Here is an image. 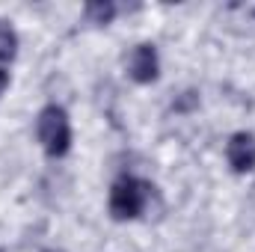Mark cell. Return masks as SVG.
<instances>
[{
    "label": "cell",
    "mask_w": 255,
    "mask_h": 252,
    "mask_svg": "<svg viewBox=\"0 0 255 252\" xmlns=\"http://www.w3.org/2000/svg\"><path fill=\"white\" fill-rule=\"evenodd\" d=\"M15 54H18V36H15L12 27L3 24V27H0V65L12 63Z\"/></svg>",
    "instance_id": "6"
},
{
    "label": "cell",
    "mask_w": 255,
    "mask_h": 252,
    "mask_svg": "<svg viewBox=\"0 0 255 252\" xmlns=\"http://www.w3.org/2000/svg\"><path fill=\"white\" fill-rule=\"evenodd\" d=\"M6 86H9V71H6V65H0V95L6 92Z\"/></svg>",
    "instance_id": "7"
},
{
    "label": "cell",
    "mask_w": 255,
    "mask_h": 252,
    "mask_svg": "<svg viewBox=\"0 0 255 252\" xmlns=\"http://www.w3.org/2000/svg\"><path fill=\"white\" fill-rule=\"evenodd\" d=\"M45 252H60V250H45Z\"/></svg>",
    "instance_id": "8"
},
{
    "label": "cell",
    "mask_w": 255,
    "mask_h": 252,
    "mask_svg": "<svg viewBox=\"0 0 255 252\" xmlns=\"http://www.w3.org/2000/svg\"><path fill=\"white\" fill-rule=\"evenodd\" d=\"M36 133L48 157H63L71 148V122L60 104H48L39 119H36Z\"/></svg>",
    "instance_id": "1"
},
{
    "label": "cell",
    "mask_w": 255,
    "mask_h": 252,
    "mask_svg": "<svg viewBox=\"0 0 255 252\" xmlns=\"http://www.w3.org/2000/svg\"><path fill=\"white\" fill-rule=\"evenodd\" d=\"M148 196H151V187L133 175H122L119 181H113L110 187V214L113 220H136L145 205H148Z\"/></svg>",
    "instance_id": "2"
},
{
    "label": "cell",
    "mask_w": 255,
    "mask_h": 252,
    "mask_svg": "<svg viewBox=\"0 0 255 252\" xmlns=\"http://www.w3.org/2000/svg\"><path fill=\"white\" fill-rule=\"evenodd\" d=\"M226 157H229V166L238 172V175H247L255 169V136L241 130L229 139L226 145Z\"/></svg>",
    "instance_id": "4"
},
{
    "label": "cell",
    "mask_w": 255,
    "mask_h": 252,
    "mask_svg": "<svg viewBox=\"0 0 255 252\" xmlns=\"http://www.w3.org/2000/svg\"><path fill=\"white\" fill-rule=\"evenodd\" d=\"M83 15H86L89 24H110L116 18V6L110 0H92V3H86Z\"/></svg>",
    "instance_id": "5"
},
{
    "label": "cell",
    "mask_w": 255,
    "mask_h": 252,
    "mask_svg": "<svg viewBox=\"0 0 255 252\" xmlns=\"http://www.w3.org/2000/svg\"><path fill=\"white\" fill-rule=\"evenodd\" d=\"M128 74L136 80V83H154L157 74H160V60H157V48L142 42L130 51V60H128Z\"/></svg>",
    "instance_id": "3"
}]
</instances>
